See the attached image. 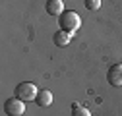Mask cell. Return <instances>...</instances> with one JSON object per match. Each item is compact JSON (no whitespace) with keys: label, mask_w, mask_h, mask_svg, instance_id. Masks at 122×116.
<instances>
[{"label":"cell","mask_w":122,"mask_h":116,"mask_svg":"<svg viewBox=\"0 0 122 116\" xmlns=\"http://www.w3.org/2000/svg\"><path fill=\"white\" fill-rule=\"evenodd\" d=\"M58 25H60V29H62V31L74 35V33L81 27V18H80L74 10H70V12H64L62 16L58 18Z\"/></svg>","instance_id":"6da1fadb"},{"label":"cell","mask_w":122,"mask_h":116,"mask_svg":"<svg viewBox=\"0 0 122 116\" xmlns=\"http://www.w3.org/2000/svg\"><path fill=\"white\" fill-rule=\"evenodd\" d=\"M14 93H16L18 99H21L23 103H27V101H33V99L37 97L39 89H37L35 83H31V81H23V83H20L16 89H14Z\"/></svg>","instance_id":"7a4b0ae2"},{"label":"cell","mask_w":122,"mask_h":116,"mask_svg":"<svg viewBox=\"0 0 122 116\" xmlns=\"http://www.w3.org/2000/svg\"><path fill=\"white\" fill-rule=\"evenodd\" d=\"M4 112L8 116H23L25 114V103L14 95V97H10L4 103Z\"/></svg>","instance_id":"3957f363"},{"label":"cell","mask_w":122,"mask_h":116,"mask_svg":"<svg viewBox=\"0 0 122 116\" xmlns=\"http://www.w3.org/2000/svg\"><path fill=\"white\" fill-rule=\"evenodd\" d=\"M107 81L112 87H120L122 85V64H112L107 70Z\"/></svg>","instance_id":"277c9868"},{"label":"cell","mask_w":122,"mask_h":116,"mask_svg":"<svg viewBox=\"0 0 122 116\" xmlns=\"http://www.w3.org/2000/svg\"><path fill=\"white\" fill-rule=\"evenodd\" d=\"M45 10H47L49 16H54V18H60V16L66 12L62 0H47V4H45Z\"/></svg>","instance_id":"5b68a950"},{"label":"cell","mask_w":122,"mask_h":116,"mask_svg":"<svg viewBox=\"0 0 122 116\" xmlns=\"http://www.w3.org/2000/svg\"><path fill=\"white\" fill-rule=\"evenodd\" d=\"M35 103L39 106H51L52 105V93L49 89H39V93L35 97Z\"/></svg>","instance_id":"8992f818"},{"label":"cell","mask_w":122,"mask_h":116,"mask_svg":"<svg viewBox=\"0 0 122 116\" xmlns=\"http://www.w3.org/2000/svg\"><path fill=\"white\" fill-rule=\"evenodd\" d=\"M52 41H54L56 47H68L70 41H72V35L66 33V31H62V29H58V31L52 35Z\"/></svg>","instance_id":"52a82bcc"},{"label":"cell","mask_w":122,"mask_h":116,"mask_svg":"<svg viewBox=\"0 0 122 116\" xmlns=\"http://www.w3.org/2000/svg\"><path fill=\"white\" fill-rule=\"evenodd\" d=\"M72 116H91V112H89L85 106L74 103V106H72Z\"/></svg>","instance_id":"ba28073f"},{"label":"cell","mask_w":122,"mask_h":116,"mask_svg":"<svg viewBox=\"0 0 122 116\" xmlns=\"http://www.w3.org/2000/svg\"><path fill=\"white\" fill-rule=\"evenodd\" d=\"M85 8L89 10V12H97L99 8H101V0H85Z\"/></svg>","instance_id":"9c48e42d"}]
</instances>
